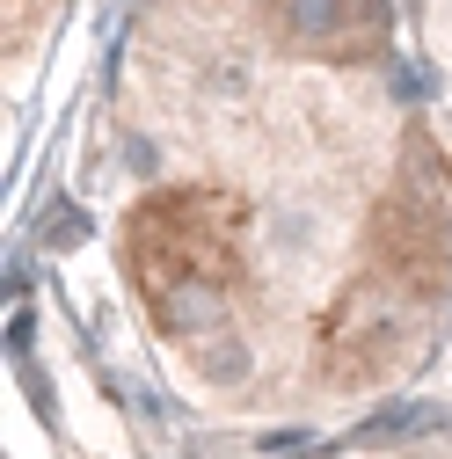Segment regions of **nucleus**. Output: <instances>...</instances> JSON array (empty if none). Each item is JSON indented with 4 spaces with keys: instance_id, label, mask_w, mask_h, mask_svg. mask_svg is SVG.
<instances>
[{
    "instance_id": "f257e3e1",
    "label": "nucleus",
    "mask_w": 452,
    "mask_h": 459,
    "mask_svg": "<svg viewBox=\"0 0 452 459\" xmlns=\"http://www.w3.org/2000/svg\"><path fill=\"white\" fill-rule=\"evenodd\" d=\"M125 255L146 307L168 328H219L226 292L241 284V212H226L190 190H161L132 212L125 226Z\"/></svg>"
},
{
    "instance_id": "f03ea898",
    "label": "nucleus",
    "mask_w": 452,
    "mask_h": 459,
    "mask_svg": "<svg viewBox=\"0 0 452 459\" xmlns=\"http://www.w3.org/2000/svg\"><path fill=\"white\" fill-rule=\"evenodd\" d=\"M372 248H379V270L402 292H438L445 284V212H438V197L416 190V183L387 190L379 212H372Z\"/></svg>"
},
{
    "instance_id": "7ed1b4c3",
    "label": "nucleus",
    "mask_w": 452,
    "mask_h": 459,
    "mask_svg": "<svg viewBox=\"0 0 452 459\" xmlns=\"http://www.w3.org/2000/svg\"><path fill=\"white\" fill-rule=\"evenodd\" d=\"M277 15L300 44H335L351 22H358V0H277Z\"/></svg>"
},
{
    "instance_id": "20e7f679",
    "label": "nucleus",
    "mask_w": 452,
    "mask_h": 459,
    "mask_svg": "<svg viewBox=\"0 0 452 459\" xmlns=\"http://www.w3.org/2000/svg\"><path fill=\"white\" fill-rule=\"evenodd\" d=\"M204 365H212V379H241V372H248V351H241V342H219Z\"/></svg>"
}]
</instances>
